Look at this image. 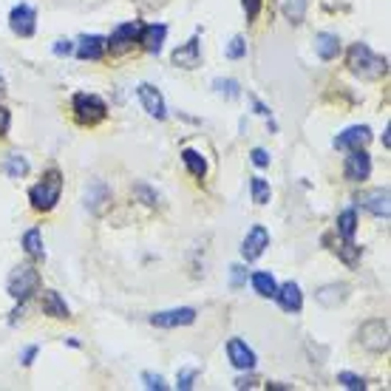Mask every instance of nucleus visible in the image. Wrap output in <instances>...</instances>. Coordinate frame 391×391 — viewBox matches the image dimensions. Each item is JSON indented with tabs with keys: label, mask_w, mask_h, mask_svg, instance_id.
Here are the masks:
<instances>
[{
	"label": "nucleus",
	"mask_w": 391,
	"mask_h": 391,
	"mask_svg": "<svg viewBox=\"0 0 391 391\" xmlns=\"http://www.w3.org/2000/svg\"><path fill=\"white\" fill-rule=\"evenodd\" d=\"M346 66H349L352 74H357V77H363V79H380L389 71L386 57H377L366 43H355V46L349 49Z\"/></svg>",
	"instance_id": "f257e3e1"
},
{
	"label": "nucleus",
	"mask_w": 391,
	"mask_h": 391,
	"mask_svg": "<svg viewBox=\"0 0 391 391\" xmlns=\"http://www.w3.org/2000/svg\"><path fill=\"white\" fill-rule=\"evenodd\" d=\"M60 193H63V173H60V170H49V173L43 176V182H37V184L29 190V202H31L34 210L49 213V210L57 207Z\"/></svg>",
	"instance_id": "f03ea898"
},
{
	"label": "nucleus",
	"mask_w": 391,
	"mask_h": 391,
	"mask_svg": "<svg viewBox=\"0 0 391 391\" xmlns=\"http://www.w3.org/2000/svg\"><path fill=\"white\" fill-rule=\"evenodd\" d=\"M71 111H74V119L79 125H96V122H102L108 117V105L96 94H74Z\"/></svg>",
	"instance_id": "7ed1b4c3"
},
{
	"label": "nucleus",
	"mask_w": 391,
	"mask_h": 391,
	"mask_svg": "<svg viewBox=\"0 0 391 391\" xmlns=\"http://www.w3.org/2000/svg\"><path fill=\"white\" fill-rule=\"evenodd\" d=\"M37 287H40V275H37V269L29 267V264L11 269V275H9V281H6L9 295H11L14 301H20V304H23V301L37 289Z\"/></svg>",
	"instance_id": "20e7f679"
},
{
	"label": "nucleus",
	"mask_w": 391,
	"mask_h": 391,
	"mask_svg": "<svg viewBox=\"0 0 391 391\" xmlns=\"http://www.w3.org/2000/svg\"><path fill=\"white\" fill-rule=\"evenodd\" d=\"M139 29H142L139 20H131V23L117 26L114 34L105 40V51H111V54H125V51L134 49V43L139 40Z\"/></svg>",
	"instance_id": "39448f33"
},
{
	"label": "nucleus",
	"mask_w": 391,
	"mask_h": 391,
	"mask_svg": "<svg viewBox=\"0 0 391 391\" xmlns=\"http://www.w3.org/2000/svg\"><path fill=\"white\" fill-rule=\"evenodd\" d=\"M360 343L372 352H386L389 349V323L380 320V317L363 323L360 326Z\"/></svg>",
	"instance_id": "423d86ee"
},
{
	"label": "nucleus",
	"mask_w": 391,
	"mask_h": 391,
	"mask_svg": "<svg viewBox=\"0 0 391 391\" xmlns=\"http://www.w3.org/2000/svg\"><path fill=\"white\" fill-rule=\"evenodd\" d=\"M9 29L17 34V37H31L37 31V11L29 6V3H20L11 9L9 14Z\"/></svg>",
	"instance_id": "0eeeda50"
},
{
	"label": "nucleus",
	"mask_w": 391,
	"mask_h": 391,
	"mask_svg": "<svg viewBox=\"0 0 391 391\" xmlns=\"http://www.w3.org/2000/svg\"><path fill=\"white\" fill-rule=\"evenodd\" d=\"M369 173H372V157H369L363 148H357V151H352V154L346 157L343 176H346L349 182H366Z\"/></svg>",
	"instance_id": "6e6552de"
},
{
	"label": "nucleus",
	"mask_w": 391,
	"mask_h": 391,
	"mask_svg": "<svg viewBox=\"0 0 391 391\" xmlns=\"http://www.w3.org/2000/svg\"><path fill=\"white\" fill-rule=\"evenodd\" d=\"M267 247H269V233H267V227L255 224L249 233L244 235V241H241V255H244L247 261H255V258L264 255Z\"/></svg>",
	"instance_id": "1a4fd4ad"
},
{
	"label": "nucleus",
	"mask_w": 391,
	"mask_h": 391,
	"mask_svg": "<svg viewBox=\"0 0 391 391\" xmlns=\"http://www.w3.org/2000/svg\"><path fill=\"white\" fill-rule=\"evenodd\" d=\"M369 139H372L369 125H352V128H346L343 134H337L335 148H337V151H357V148H366Z\"/></svg>",
	"instance_id": "9d476101"
},
{
	"label": "nucleus",
	"mask_w": 391,
	"mask_h": 391,
	"mask_svg": "<svg viewBox=\"0 0 391 391\" xmlns=\"http://www.w3.org/2000/svg\"><path fill=\"white\" fill-rule=\"evenodd\" d=\"M196 320V310L190 307H179V310H167V312L151 315V323L159 329H176V326H190Z\"/></svg>",
	"instance_id": "9b49d317"
},
{
	"label": "nucleus",
	"mask_w": 391,
	"mask_h": 391,
	"mask_svg": "<svg viewBox=\"0 0 391 391\" xmlns=\"http://www.w3.org/2000/svg\"><path fill=\"white\" fill-rule=\"evenodd\" d=\"M173 66L187 69V71H193V69L202 66V43H199V37H190L184 46H179L173 51Z\"/></svg>",
	"instance_id": "f8f14e48"
},
{
	"label": "nucleus",
	"mask_w": 391,
	"mask_h": 391,
	"mask_svg": "<svg viewBox=\"0 0 391 391\" xmlns=\"http://www.w3.org/2000/svg\"><path fill=\"white\" fill-rule=\"evenodd\" d=\"M137 94H139V102H142V108H145L151 117H157V119H164V117H167L164 96L159 94V88H154L151 82H142V85L137 88Z\"/></svg>",
	"instance_id": "ddd939ff"
},
{
	"label": "nucleus",
	"mask_w": 391,
	"mask_h": 391,
	"mask_svg": "<svg viewBox=\"0 0 391 391\" xmlns=\"http://www.w3.org/2000/svg\"><path fill=\"white\" fill-rule=\"evenodd\" d=\"M227 357H230V363H233L235 369H241V372H252L255 369V352L241 337H233L227 343Z\"/></svg>",
	"instance_id": "4468645a"
},
{
	"label": "nucleus",
	"mask_w": 391,
	"mask_h": 391,
	"mask_svg": "<svg viewBox=\"0 0 391 391\" xmlns=\"http://www.w3.org/2000/svg\"><path fill=\"white\" fill-rule=\"evenodd\" d=\"M360 207H366L372 216H377V219H389V190L386 187H377V190H369V193H363L360 199Z\"/></svg>",
	"instance_id": "2eb2a0df"
},
{
	"label": "nucleus",
	"mask_w": 391,
	"mask_h": 391,
	"mask_svg": "<svg viewBox=\"0 0 391 391\" xmlns=\"http://www.w3.org/2000/svg\"><path fill=\"white\" fill-rule=\"evenodd\" d=\"M275 298H278L284 312H301V307H304V295H301V287L295 281H287L284 287H278Z\"/></svg>",
	"instance_id": "dca6fc26"
},
{
	"label": "nucleus",
	"mask_w": 391,
	"mask_h": 391,
	"mask_svg": "<svg viewBox=\"0 0 391 391\" xmlns=\"http://www.w3.org/2000/svg\"><path fill=\"white\" fill-rule=\"evenodd\" d=\"M167 37V26L164 23H154V26H142L139 29V43L148 54H159L162 51V43Z\"/></svg>",
	"instance_id": "f3484780"
},
{
	"label": "nucleus",
	"mask_w": 391,
	"mask_h": 391,
	"mask_svg": "<svg viewBox=\"0 0 391 391\" xmlns=\"http://www.w3.org/2000/svg\"><path fill=\"white\" fill-rule=\"evenodd\" d=\"M40 307H43V312L49 315V317H57V320L71 317V310H69L66 298H63L57 289H46L43 298H40Z\"/></svg>",
	"instance_id": "a211bd4d"
},
{
	"label": "nucleus",
	"mask_w": 391,
	"mask_h": 391,
	"mask_svg": "<svg viewBox=\"0 0 391 391\" xmlns=\"http://www.w3.org/2000/svg\"><path fill=\"white\" fill-rule=\"evenodd\" d=\"M74 54H77L79 60H99V57L105 54V37H99V34H85V37L79 40V46L74 49Z\"/></svg>",
	"instance_id": "6ab92c4d"
},
{
	"label": "nucleus",
	"mask_w": 391,
	"mask_h": 391,
	"mask_svg": "<svg viewBox=\"0 0 391 391\" xmlns=\"http://www.w3.org/2000/svg\"><path fill=\"white\" fill-rule=\"evenodd\" d=\"M315 49L320 54V60H335L340 54V37L337 34H329V31H320L315 37Z\"/></svg>",
	"instance_id": "aec40b11"
},
{
	"label": "nucleus",
	"mask_w": 391,
	"mask_h": 391,
	"mask_svg": "<svg viewBox=\"0 0 391 391\" xmlns=\"http://www.w3.org/2000/svg\"><path fill=\"white\" fill-rule=\"evenodd\" d=\"M182 162H184V167H187L196 179H204V173H207V162H204V157H202L199 151L184 148V151H182Z\"/></svg>",
	"instance_id": "412c9836"
},
{
	"label": "nucleus",
	"mask_w": 391,
	"mask_h": 391,
	"mask_svg": "<svg viewBox=\"0 0 391 391\" xmlns=\"http://www.w3.org/2000/svg\"><path fill=\"white\" fill-rule=\"evenodd\" d=\"M3 173H6L9 179H23V176L29 173V162H26V157L9 154V157L3 159Z\"/></svg>",
	"instance_id": "4be33fe9"
},
{
	"label": "nucleus",
	"mask_w": 391,
	"mask_h": 391,
	"mask_svg": "<svg viewBox=\"0 0 391 391\" xmlns=\"http://www.w3.org/2000/svg\"><path fill=\"white\" fill-rule=\"evenodd\" d=\"M252 289H255L261 298H275L278 284H275V278H272L269 272H255V275H252Z\"/></svg>",
	"instance_id": "5701e85b"
},
{
	"label": "nucleus",
	"mask_w": 391,
	"mask_h": 391,
	"mask_svg": "<svg viewBox=\"0 0 391 391\" xmlns=\"http://www.w3.org/2000/svg\"><path fill=\"white\" fill-rule=\"evenodd\" d=\"M355 230H357V213L355 210H346L337 216V233L343 241H355Z\"/></svg>",
	"instance_id": "b1692460"
},
{
	"label": "nucleus",
	"mask_w": 391,
	"mask_h": 391,
	"mask_svg": "<svg viewBox=\"0 0 391 391\" xmlns=\"http://www.w3.org/2000/svg\"><path fill=\"white\" fill-rule=\"evenodd\" d=\"M249 190H252V202H255L258 207H264V204L269 202V196H272L267 179H261V176H252V179H249Z\"/></svg>",
	"instance_id": "393cba45"
},
{
	"label": "nucleus",
	"mask_w": 391,
	"mask_h": 391,
	"mask_svg": "<svg viewBox=\"0 0 391 391\" xmlns=\"http://www.w3.org/2000/svg\"><path fill=\"white\" fill-rule=\"evenodd\" d=\"M23 247H26V252H29L31 258H43V252H46V249H43V235H40L37 227L23 235Z\"/></svg>",
	"instance_id": "a878e982"
},
{
	"label": "nucleus",
	"mask_w": 391,
	"mask_h": 391,
	"mask_svg": "<svg viewBox=\"0 0 391 391\" xmlns=\"http://www.w3.org/2000/svg\"><path fill=\"white\" fill-rule=\"evenodd\" d=\"M284 14H287V20L301 23L304 14H307V0H287L284 3Z\"/></svg>",
	"instance_id": "bb28decb"
},
{
	"label": "nucleus",
	"mask_w": 391,
	"mask_h": 391,
	"mask_svg": "<svg viewBox=\"0 0 391 391\" xmlns=\"http://www.w3.org/2000/svg\"><path fill=\"white\" fill-rule=\"evenodd\" d=\"M337 383H340L343 389H349V391H363L366 389V380H363V377H357V375H352V372H340V375H337Z\"/></svg>",
	"instance_id": "cd10ccee"
},
{
	"label": "nucleus",
	"mask_w": 391,
	"mask_h": 391,
	"mask_svg": "<svg viewBox=\"0 0 391 391\" xmlns=\"http://www.w3.org/2000/svg\"><path fill=\"white\" fill-rule=\"evenodd\" d=\"M244 54H247V40L244 37H233L230 46H227V57L230 60H241Z\"/></svg>",
	"instance_id": "c85d7f7f"
},
{
	"label": "nucleus",
	"mask_w": 391,
	"mask_h": 391,
	"mask_svg": "<svg viewBox=\"0 0 391 391\" xmlns=\"http://www.w3.org/2000/svg\"><path fill=\"white\" fill-rule=\"evenodd\" d=\"M213 85H216V91H219V94H224V96H230V99L241 94V91H238V82H235V79H216Z\"/></svg>",
	"instance_id": "c756f323"
},
{
	"label": "nucleus",
	"mask_w": 391,
	"mask_h": 391,
	"mask_svg": "<svg viewBox=\"0 0 391 391\" xmlns=\"http://www.w3.org/2000/svg\"><path fill=\"white\" fill-rule=\"evenodd\" d=\"M176 380H179L176 386H179V389H182V391L193 389V380H196V369H182Z\"/></svg>",
	"instance_id": "7c9ffc66"
},
{
	"label": "nucleus",
	"mask_w": 391,
	"mask_h": 391,
	"mask_svg": "<svg viewBox=\"0 0 391 391\" xmlns=\"http://www.w3.org/2000/svg\"><path fill=\"white\" fill-rule=\"evenodd\" d=\"M241 6H244L247 20H255V17H258V11H261V6H264V0H241Z\"/></svg>",
	"instance_id": "2f4dec72"
},
{
	"label": "nucleus",
	"mask_w": 391,
	"mask_h": 391,
	"mask_svg": "<svg viewBox=\"0 0 391 391\" xmlns=\"http://www.w3.org/2000/svg\"><path fill=\"white\" fill-rule=\"evenodd\" d=\"M142 380H145V386H148V389H157V391L167 389V383H164L159 375H151V372H145V375H142Z\"/></svg>",
	"instance_id": "473e14b6"
},
{
	"label": "nucleus",
	"mask_w": 391,
	"mask_h": 391,
	"mask_svg": "<svg viewBox=\"0 0 391 391\" xmlns=\"http://www.w3.org/2000/svg\"><path fill=\"white\" fill-rule=\"evenodd\" d=\"M249 157H252V164H258V167H267V164H269V154H267L264 148H255Z\"/></svg>",
	"instance_id": "72a5a7b5"
},
{
	"label": "nucleus",
	"mask_w": 391,
	"mask_h": 391,
	"mask_svg": "<svg viewBox=\"0 0 391 391\" xmlns=\"http://www.w3.org/2000/svg\"><path fill=\"white\" fill-rule=\"evenodd\" d=\"M71 51H74V46H71L69 40H57V43H54V54H57V57H66V54H71Z\"/></svg>",
	"instance_id": "f704fd0d"
},
{
	"label": "nucleus",
	"mask_w": 391,
	"mask_h": 391,
	"mask_svg": "<svg viewBox=\"0 0 391 391\" xmlns=\"http://www.w3.org/2000/svg\"><path fill=\"white\" fill-rule=\"evenodd\" d=\"M9 125H11V117H9V111L0 105V137L9 134Z\"/></svg>",
	"instance_id": "c9c22d12"
},
{
	"label": "nucleus",
	"mask_w": 391,
	"mask_h": 391,
	"mask_svg": "<svg viewBox=\"0 0 391 391\" xmlns=\"http://www.w3.org/2000/svg\"><path fill=\"white\" fill-rule=\"evenodd\" d=\"M34 357H37V346H29V349L23 352V366H31Z\"/></svg>",
	"instance_id": "e433bc0d"
},
{
	"label": "nucleus",
	"mask_w": 391,
	"mask_h": 391,
	"mask_svg": "<svg viewBox=\"0 0 391 391\" xmlns=\"http://www.w3.org/2000/svg\"><path fill=\"white\" fill-rule=\"evenodd\" d=\"M244 272H247L244 267H233V287H241V284H244Z\"/></svg>",
	"instance_id": "4c0bfd02"
},
{
	"label": "nucleus",
	"mask_w": 391,
	"mask_h": 391,
	"mask_svg": "<svg viewBox=\"0 0 391 391\" xmlns=\"http://www.w3.org/2000/svg\"><path fill=\"white\" fill-rule=\"evenodd\" d=\"M255 386V377H238L235 380V389H252Z\"/></svg>",
	"instance_id": "58836bf2"
},
{
	"label": "nucleus",
	"mask_w": 391,
	"mask_h": 391,
	"mask_svg": "<svg viewBox=\"0 0 391 391\" xmlns=\"http://www.w3.org/2000/svg\"><path fill=\"white\" fill-rule=\"evenodd\" d=\"M252 105H255V114H261V117H269V108H267L264 102H258V99H252Z\"/></svg>",
	"instance_id": "ea45409f"
},
{
	"label": "nucleus",
	"mask_w": 391,
	"mask_h": 391,
	"mask_svg": "<svg viewBox=\"0 0 391 391\" xmlns=\"http://www.w3.org/2000/svg\"><path fill=\"white\" fill-rule=\"evenodd\" d=\"M6 91V79H3V74H0V94Z\"/></svg>",
	"instance_id": "a19ab883"
}]
</instances>
